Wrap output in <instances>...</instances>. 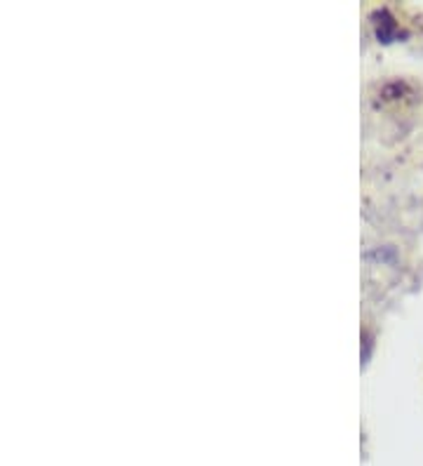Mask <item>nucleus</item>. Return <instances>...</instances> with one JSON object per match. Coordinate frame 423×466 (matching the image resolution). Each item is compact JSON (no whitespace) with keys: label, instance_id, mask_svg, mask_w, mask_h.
Here are the masks:
<instances>
[{"label":"nucleus","instance_id":"f257e3e1","mask_svg":"<svg viewBox=\"0 0 423 466\" xmlns=\"http://www.w3.org/2000/svg\"><path fill=\"white\" fill-rule=\"evenodd\" d=\"M372 19H374V31H377L378 40H384V43H393V40L398 38V34H400V26H398V22L390 17L388 10L374 12Z\"/></svg>","mask_w":423,"mask_h":466}]
</instances>
